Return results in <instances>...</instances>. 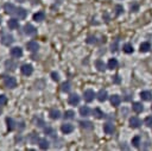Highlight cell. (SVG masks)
<instances>
[{"label": "cell", "instance_id": "cell-1", "mask_svg": "<svg viewBox=\"0 0 152 151\" xmlns=\"http://www.w3.org/2000/svg\"><path fill=\"white\" fill-rule=\"evenodd\" d=\"M13 42H14V39H13V36L12 35L3 32V35H1V43L4 45H11Z\"/></svg>", "mask_w": 152, "mask_h": 151}, {"label": "cell", "instance_id": "cell-2", "mask_svg": "<svg viewBox=\"0 0 152 151\" xmlns=\"http://www.w3.org/2000/svg\"><path fill=\"white\" fill-rule=\"evenodd\" d=\"M4 85H5V87H7V88H14L15 86H17V80H15L14 77H11V76H9V77H5L4 79Z\"/></svg>", "mask_w": 152, "mask_h": 151}, {"label": "cell", "instance_id": "cell-3", "mask_svg": "<svg viewBox=\"0 0 152 151\" xmlns=\"http://www.w3.org/2000/svg\"><path fill=\"white\" fill-rule=\"evenodd\" d=\"M24 32L27 36H35L37 34V29L33 25H31V24H26V25L24 26Z\"/></svg>", "mask_w": 152, "mask_h": 151}, {"label": "cell", "instance_id": "cell-4", "mask_svg": "<svg viewBox=\"0 0 152 151\" xmlns=\"http://www.w3.org/2000/svg\"><path fill=\"white\" fill-rule=\"evenodd\" d=\"M20 70H21V74H23V75L30 76L31 74H32L33 68H32V66H31V64H23L21 68H20Z\"/></svg>", "mask_w": 152, "mask_h": 151}, {"label": "cell", "instance_id": "cell-5", "mask_svg": "<svg viewBox=\"0 0 152 151\" xmlns=\"http://www.w3.org/2000/svg\"><path fill=\"white\" fill-rule=\"evenodd\" d=\"M83 98H84V100H86L87 102H92V101L94 100V98H95V93H94V91H92V89H87V91H84V93H83Z\"/></svg>", "mask_w": 152, "mask_h": 151}, {"label": "cell", "instance_id": "cell-6", "mask_svg": "<svg viewBox=\"0 0 152 151\" xmlns=\"http://www.w3.org/2000/svg\"><path fill=\"white\" fill-rule=\"evenodd\" d=\"M11 56L14 57V58H19L23 56V50H21V48L19 46H14L11 49Z\"/></svg>", "mask_w": 152, "mask_h": 151}, {"label": "cell", "instance_id": "cell-7", "mask_svg": "<svg viewBox=\"0 0 152 151\" xmlns=\"http://www.w3.org/2000/svg\"><path fill=\"white\" fill-rule=\"evenodd\" d=\"M4 10L7 14H15V11H17V7H15L13 4H5L4 5Z\"/></svg>", "mask_w": 152, "mask_h": 151}, {"label": "cell", "instance_id": "cell-8", "mask_svg": "<svg viewBox=\"0 0 152 151\" xmlns=\"http://www.w3.org/2000/svg\"><path fill=\"white\" fill-rule=\"evenodd\" d=\"M141 121H140V119L138 117H132L130 118V126L132 129H138L139 126H140Z\"/></svg>", "mask_w": 152, "mask_h": 151}, {"label": "cell", "instance_id": "cell-9", "mask_svg": "<svg viewBox=\"0 0 152 151\" xmlns=\"http://www.w3.org/2000/svg\"><path fill=\"white\" fill-rule=\"evenodd\" d=\"M61 131L63 133H66V134L71 133V132L74 131V125H71V124H63L61 126Z\"/></svg>", "mask_w": 152, "mask_h": 151}, {"label": "cell", "instance_id": "cell-10", "mask_svg": "<svg viewBox=\"0 0 152 151\" xmlns=\"http://www.w3.org/2000/svg\"><path fill=\"white\" fill-rule=\"evenodd\" d=\"M68 102L70 105L76 106V105H78V102H80V97L77 94H71L70 97L68 98Z\"/></svg>", "mask_w": 152, "mask_h": 151}, {"label": "cell", "instance_id": "cell-11", "mask_svg": "<svg viewBox=\"0 0 152 151\" xmlns=\"http://www.w3.org/2000/svg\"><path fill=\"white\" fill-rule=\"evenodd\" d=\"M26 48H27V50H30V51L35 52V51H38V49H39V45H38V43H37V42L31 41V42H29V43L26 44Z\"/></svg>", "mask_w": 152, "mask_h": 151}, {"label": "cell", "instance_id": "cell-12", "mask_svg": "<svg viewBox=\"0 0 152 151\" xmlns=\"http://www.w3.org/2000/svg\"><path fill=\"white\" fill-rule=\"evenodd\" d=\"M7 26H9L11 30H15V29H18V28H19V23H18L17 19L12 18V19H10L9 21H7Z\"/></svg>", "mask_w": 152, "mask_h": 151}, {"label": "cell", "instance_id": "cell-13", "mask_svg": "<svg viewBox=\"0 0 152 151\" xmlns=\"http://www.w3.org/2000/svg\"><path fill=\"white\" fill-rule=\"evenodd\" d=\"M140 98L144 101H150L152 99V93L149 91H143V92H140Z\"/></svg>", "mask_w": 152, "mask_h": 151}, {"label": "cell", "instance_id": "cell-14", "mask_svg": "<svg viewBox=\"0 0 152 151\" xmlns=\"http://www.w3.org/2000/svg\"><path fill=\"white\" fill-rule=\"evenodd\" d=\"M120 102H121V98H120L119 95H112L110 97V104L114 107H118L120 105Z\"/></svg>", "mask_w": 152, "mask_h": 151}, {"label": "cell", "instance_id": "cell-15", "mask_svg": "<svg viewBox=\"0 0 152 151\" xmlns=\"http://www.w3.org/2000/svg\"><path fill=\"white\" fill-rule=\"evenodd\" d=\"M6 124H7V130H9V131H13L15 129V125H17L12 118H7L6 119Z\"/></svg>", "mask_w": 152, "mask_h": 151}, {"label": "cell", "instance_id": "cell-16", "mask_svg": "<svg viewBox=\"0 0 152 151\" xmlns=\"http://www.w3.org/2000/svg\"><path fill=\"white\" fill-rule=\"evenodd\" d=\"M49 115H50V118H51V119H54V120H57V119H60V118H61V112H60L58 109L54 108V109H51V111H50Z\"/></svg>", "mask_w": 152, "mask_h": 151}, {"label": "cell", "instance_id": "cell-17", "mask_svg": "<svg viewBox=\"0 0 152 151\" xmlns=\"http://www.w3.org/2000/svg\"><path fill=\"white\" fill-rule=\"evenodd\" d=\"M15 14L19 19H25L26 18V11L23 9V7H18L17 11H15Z\"/></svg>", "mask_w": 152, "mask_h": 151}, {"label": "cell", "instance_id": "cell-18", "mask_svg": "<svg viewBox=\"0 0 152 151\" xmlns=\"http://www.w3.org/2000/svg\"><path fill=\"white\" fill-rule=\"evenodd\" d=\"M44 19H45V13L43 11H39V12L33 14V20L35 21H42Z\"/></svg>", "mask_w": 152, "mask_h": 151}, {"label": "cell", "instance_id": "cell-19", "mask_svg": "<svg viewBox=\"0 0 152 151\" xmlns=\"http://www.w3.org/2000/svg\"><path fill=\"white\" fill-rule=\"evenodd\" d=\"M107 97H108L107 92H106V91H103V89H101V91L98 93V100H99L100 102L106 101V100H107Z\"/></svg>", "mask_w": 152, "mask_h": 151}, {"label": "cell", "instance_id": "cell-20", "mask_svg": "<svg viewBox=\"0 0 152 151\" xmlns=\"http://www.w3.org/2000/svg\"><path fill=\"white\" fill-rule=\"evenodd\" d=\"M103 131H105L107 134H112V133L114 132V125L109 124V123L105 124V126H103Z\"/></svg>", "mask_w": 152, "mask_h": 151}, {"label": "cell", "instance_id": "cell-21", "mask_svg": "<svg viewBox=\"0 0 152 151\" xmlns=\"http://www.w3.org/2000/svg\"><path fill=\"white\" fill-rule=\"evenodd\" d=\"M150 49H151V44H150L149 42H144V43H141L140 46H139L140 52H147Z\"/></svg>", "mask_w": 152, "mask_h": 151}, {"label": "cell", "instance_id": "cell-22", "mask_svg": "<svg viewBox=\"0 0 152 151\" xmlns=\"http://www.w3.org/2000/svg\"><path fill=\"white\" fill-rule=\"evenodd\" d=\"M107 67H108V69H110V70L117 69V68H118V61H117L115 58H110V60L108 61Z\"/></svg>", "mask_w": 152, "mask_h": 151}, {"label": "cell", "instance_id": "cell-23", "mask_svg": "<svg viewBox=\"0 0 152 151\" xmlns=\"http://www.w3.org/2000/svg\"><path fill=\"white\" fill-rule=\"evenodd\" d=\"M132 108H133V111L135 113H140L144 109V107H143V105L140 104V102H134V104L132 105Z\"/></svg>", "mask_w": 152, "mask_h": 151}, {"label": "cell", "instance_id": "cell-24", "mask_svg": "<svg viewBox=\"0 0 152 151\" xmlns=\"http://www.w3.org/2000/svg\"><path fill=\"white\" fill-rule=\"evenodd\" d=\"M80 114H81L82 117H88L90 114V109L88 106H82L81 108H80Z\"/></svg>", "mask_w": 152, "mask_h": 151}, {"label": "cell", "instance_id": "cell-25", "mask_svg": "<svg viewBox=\"0 0 152 151\" xmlns=\"http://www.w3.org/2000/svg\"><path fill=\"white\" fill-rule=\"evenodd\" d=\"M5 66H6V68H7V69H10V70H14L15 68H17V63L13 62V61H11V60H9V61H6V62H5Z\"/></svg>", "mask_w": 152, "mask_h": 151}, {"label": "cell", "instance_id": "cell-26", "mask_svg": "<svg viewBox=\"0 0 152 151\" xmlns=\"http://www.w3.org/2000/svg\"><path fill=\"white\" fill-rule=\"evenodd\" d=\"M95 66H96L99 71H105V69H106L105 63H103V61H101V60H98L96 62H95Z\"/></svg>", "mask_w": 152, "mask_h": 151}, {"label": "cell", "instance_id": "cell-27", "mask_svg": "<svg viewBox=\"0 0 152 151\" xmlns=\"http://www.w3.org/2000/svg\"><path fill=\"white\" fill-rule=\"evenodd\" d=\"M132 144H133V146H135V148H139L140 144H141V138H140V136H135V137H133V139H132Z\"/></svg>", "mask_w": 152, "mask_h": 151}, {"label": "cell", "instance_id": "cell-28", "mask_svg": "<svg viewBox=\"0 0 152 151\" xmlns=\"http://www.w3.org/2000/svg\"><path fill=\"white\" fill-rule=\"evenodd\" d=\"M123 50H124L126 54H132L134 49H133L132 44H130V43H126V44L124 45V48H123Z\"/></svg>", "mask_w": 152, "mask_h": 151}, {"label": "cell", "instance_id": "cell-29", "mask_svg": "<svg viewBox=\"0 0 152 151\" xmlns=\"http://www.w3.org/2000/svg\"><path fill=\"white\" fill-rule=\"evenodd\" d=\"M39 148L41 149H43V150H45V149H48L49 148V142H48L46 139H39Z\"/></svg>", "mask_w": 152, "mask_h": 151}, {"label": "cell", "instance_id": "cell-30", "mask_svg": "<svg viewBox=\"0 0 152 151\" xmlns=\"http://www.w3.org/2000/svg\"><path fill=\"white\" fill-rule=\"evenodd\" d=\"M62 92H64V93H68L69 91H70V88H71V85H70V82L69 81H67V82H64V83H62Z\"/></svg>", "mask_w": 152, "mask_h": 151}, {"label": "cell", "instance_id": "cell-31", "mask_svg": "<svg viewBox=\"0 0 152 151\" xmlns=\"http://www.w3.org/2000/svg\"><path fill=\"white\" fill-rule=\"evenodd\" d=\"M93 114L95 115V118H98V119H101V118L105 117V115H103V112H102L100 108H95V109L93 111Z\"/></svg>", "mask_w": 152, "mask_h": 151}, {"label": "cell", "instance_id": "cell-32", "mask_svg": "<svg viewBox=\"0 0 152 151\" xmlns=\"http://www.w3.org/2000/svg\"><path fill=\"white\" fill-rule=\"evenodd\" d=\"M80 125H81V128L86 129V130H90L93 129V124L90 121H81L80 123Z\"/></svg>", "mask_w": 152, "mask_h": 151}, {"label": "cell", "instance_id": "cell-33", "mask_svg": "<svg viewBox=\"0 0 152 151\" xmlns=\"http://www.w3.org/2000/svg\"><path fill=\"white\" fill-rule=\"evenodd\" d=\"M74 117H75L74 111H66L64 112V118L66 119H73Z\"/></svg>", "mask_w": 152, "mask_h": 151}, {"label": "cell", "instance_id": "cell-34", "mask_svg": "<svg viewBox=\"0 0 152 151\" xmlns=\"http://www.w3.org/2000/svg\"><path fill=\"white\" fill-rule=\"evenodd\" d=\"M29 139H30V142L32 143V144H35V143H37V140H38V134H36V133H31Z\"/></svg>", "mask_w": 152, "mask_h": 151}, {"label": "cell", "instance_id": "cell-35", "mask_svg": "<svg viewBox=\"0 0 152 151\" xmlns=\"http://www.w3.org/2000/svg\"><path fill=\"white\" fill-rule=\"evenodd\" d=\"M123 12H124V7L121 5H117L115 6V13H117V15H120Z\"/></svg>", "mask_w": 152, "mask_h": 151}, {"label": "cell", "instance_id": "cell-36", "mask_svg": "<svg viewBox=\"0 0 152 151\" xmlns=\"http://www.w3.org/2000/svg\"><path fill=\"white\" fill-rule=\"evenodd\" d=\"M44 132L46 133V134H49V136H55V130L54 129H51V128H45L44 129Z\"/></svg>", "mask_w": 152, "mask_h": 151}, {"label": "cell", "instance_id": "cell-37", "mask_svg": "<svg viewBox=\"0 0 152 151\" xmlns=\"http://www.w3.org/2000/svg\"><path fill=\"white\" fill-rule=\"evenodd\" d=\"M7 104V98L5 95H0V106H5Z\"/></svg>", "mask_w": 152, "mask_h": 151}, {"label": "cell", "instance_id": "cell-38", "mask_svg": "<svg viewBox=\"0 0 152 151\" xmlns=\"http://www.w3.org/2000/svg\"><path fill=\"white\" fill-rule=\"evenodd\" d=\"M87 43H88V44H95V43H96V37H93V36L88 37Z\"/></svg>", "mask_w": 152, "mask_h": 151}, {"label": "cell", "instance_id": "cell-39", "mask_svg": "<svg viewBox=\"0 0 152 151\" xmlns=\"http://www.w3.org/2000/svg\"><path fill=\"white\" fill-rule=\"evenodd\" d=\"M145 125L149 126V128H151V126H152V115H150V117H147L145 119Z\"/></svg>", "mask_w": 152, "mask_h": 151}, {"label": "cell", "instance_id": "cell-40", "mask_svg": "<svg viewBox=\"0 0 152 151\" xmlns=\"http://www.w3.org/2000/svg\"><path fill=\"white\" fill-rule=\"evenodd\" d=\"M138 10H139V5L138 4H135V3L131 4V11L132 12H137Z\"/></svg>", "mask_w": 152, "mask_h": 151}, {"label": "cell", "instance_id": "cell-41", "mask_svg": "<svg viewBox=\"0 0 152 151\" xmlns=\"http://www.w3.org/2000/svg\"><path fill=\"white\" fill-rule=\"evenodd\" d=\"M51 77H52L54 81H58L60 80V75L57 73H55V71H52V73H51Z\"/></svg>", "mask_w": 152, "mask_h": 151}, {"label": "cell", "instance_id": "cell-42", "mask_svg": "<svg viewBox=\"0 0 152 151\" xmlns=\"http://www.w3.org/2000/svg\"><path fill=\"white\" fill-rule=\"evenodd\" d=\"M118 42H119V41L117 39V41L114 42V44H112V46H110V50H112V51H114V52H115V51L118 50Z\"/></svg>", "mask_w": 152, "mask_h": 151}, {"label": "cell", "instance_id": "cell-43", "mask_svg": "<svg viewBox=\"0 0 152 151\" xmlns=\"http://www.w3.org/2000/svg\"><path fill=\"white\" fill-rule=\"evenodd\" d=\"M113 82L114 83H120V77H119V75L113 76Z\"/></svg>", "mask_w": 152, "mask_h": 151}, {"label": "cell", "instance_id": "cell-44", "mask_svg": "<svg viewBox=\"0 0 152 151\" xmlns=\"http://www.w3.org/2000/svg\"><path fill=\"white\" fill-rule=\"evenodd\" d=\"M17 1H19V3H24V1H26V0H17Z\"/></svg>", "mask_w": 152, "mask_h": 151}, {"label": "cell", "instance_id": "cell-45", "mask_svg": "<svg viewBox=\"0 0 152 151\" xmlns=\"http://www.w3.org/2000/svg\"><path fill=\"white\" fill-rule=\"evenodd\" d=\"M0 24H1V18H0Z\"/></svg>", "mask_w": 152, "mask_h": 151}, {"label": "cell", "instance_id": "cell-46", "mask_svg": "<svg viewBox=\"0 0 152 151\" xmlns=\"http://www.w3.org/2000/svg\"><path fill=\"white\" fill-rule=\"evenodd\" d=\"M0 114H1V109H0Z\"/></svg>", "mask_w": 152, "mask_h": 151}]
</instances>
